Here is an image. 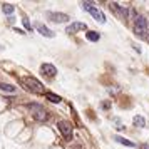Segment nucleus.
Instances as JSON below:
<instances>
[{
    "mask_svg": "<svg viewBox=\"0 0 149 149\" xmlns=\"http://www.w3.org/2000/svg\"><path fill=\"white\" fill-rule=\"evenodd\" d=\"M111 8L114 10V14L121 15L122 19H127L129 17V7H122V5H117V3H111Z\"/></svg>",
    "mask_w": 149,
    "mask_h": 149,
    "instance_id": "6e6552de",
    "label": "nucleus"
},
{
    "mask_svg": "<svg viewBox=\"0 0 149 149\" xmlns=\"http://www.w3.org/2000/svg\"><path fill=\"white\" fill-rule=\"evenodd\" d=\"M47 17L55 24H61V22H67L70 20V17L67 14H61V12H47Z\"/></svg>",
    "mask_w": 149,
    "mask_h": 149,
    "instance_id": "423d86ee",
    "label": "nucleus"
},
{
    "mask_svg": "<svg viewBox=\"0 0 149 149\" xmlns=\"http://www.w3.org/2000/svg\"><path fill=\"white\" fill-rule=\"evenodd\" d=\"M148 20H146V17H142V15H134V34L137 37H141L144 39L146 35H148Z\"/></svg>",
    "mask_w": 149,
    "mask_h": 149,
    "instance_id": "f257e3e1",
    "label": "nucleus"
},
{
    "mask_svg": "<svg viewBox=\"0 0 149 149\" xmlns=\"http://www.w3.org/2000/svg\"><path fill=\"white\" fill-rule=\"evenodd\" d=\"M82 5H84V10H87L89 14L92 15L99 24H106V15H104V12H101L99 8H95L94 5H92V3H89V2H84Z\"/></svg>",
    "mask_w": 149,
    "mask_h": 149,
    "instance_id": "7ed1b4c3",
    "label": "nucleus"
},
{
    "mask_svg": "<svg viewBox=\"0 0 149 149\" xmlns=\"http://www.w3.org/2000/svg\"><path fill=\"white\" fill-rule=\"evenodd\" d=\"M0 89L5 91V92H15V91H17L15 86H12V84H5V82H0Z\"/></svg>",
    "mask_w": 149,
    "mask_h": 149,
    "instance_id": "4468645a",
    "label": "nucleus"
},
{
    "mask_svg": "<svg viewBox=\"0 0 149 149\" xmlns=\"http://www.w3.org/2000/svg\"><path fill=\"white\" fill-rule=\"evenodd\" d=\"M136 127H144L146 126V119L142 117V116H134V119H132Z\"/></svg>",
    "mask_w": 149,
    "mask_h": 149,
    "instance_id": "ddd939ff",
    "label": "nucleus"
},
{
    "mask_svg": "<svg viewBox=\"0 0 149 149\" xmlns=\"http://www.w3.org/2000/svg\"><path fill=\"white\" fill-rule=\"evenodd\" d=\"M86 24H82V22H74V24H70L67 29H65V32L67 34H75V32H79V30H86Z\"/></svg>",
    "mask_w": 149,
    "mask_h": 149,
    "instance_id": "1a4fd4ad",
    "label": "nucleus"
},
{
    "mask_svg": "<svg viewBox=\"0 0 149 149\" xmlns=\"http://www.w3.org/2000/svg\"><path fill=\"white\" fill-rule=\"evenodd\" d=\"M47 99H49L50 102H54V104H59V102L62 101V97H61V95L52 94V92H47Z\"/></svg>",
    "mask_w": 149,
    "mask_h": 149,
    "instance_id": "dca6fc26",
    "label": "nucleus"
},
{
    "mask_svg": "<svg viewBox=\"0 0 149 149\" xmlns=\"http://www.w3.org/2000/svg\"><path fill=\"white\" fill-rule=\"evenodd\" d=\"M27 109H29V111H32L34 117H35L39 122H45V121L49 119V112L45 111V107H44L42 104H37V102H34V104H29Z\"/></svg>",
    "mask_w": 149,
    "mask_h": 149,
    "instance_id": "f03ea898",
    "label": "nucleus"
},
{
    "mask_svg": "<svg viewBox=\"0 0 149 149\" xmlns=\"http://www.w3.org/2000/svg\"><path fill=\"white\" fill-rule=\"evenodd\" d=\"M102 107H104V109H109V107H111V104H109V102H102Z\"/></svg>",
    "mask_w": 149,
    "mask_h": 149,
    "instance_id": "a211bd4d",
    "label": "nucleus"
},
{
    "mask_svg": "<svg viewBox=\"0 0 149 149\" xmlns=\"http://www.w3.org/2000/svg\"><path fill=\"white\" fill-rule=\"evenodd\" d=\"M2 10H3V14L12 15L15 12V7L14 5H10V3H3V5H2Z\"/></svg>",
    "mask_w": 149,
    "mask_h": 149,
    "instance_id": "2eb2a0df",
    "label": "nucleus"
},
{
    "mask_svg": "<svg viewBox=\"0 0 149 149\" xmlns=\"http://www.w3.org/2000/svg\"><path fill=\"white\" fill-rule=\"evenodd\" d=\"M22 24H24V27L27 29L29 32L32 30V25H30V22H29V19H27V17H25V15H24V19H22Z\"/></svg>",
    "mask_w": 149,
    "mask_h": 149,
    "instance_id": "f3484780",
    "label": "nucleus"
},
{
    "mask_svg": "<svg viewBox=\"0 0 149 149\" xmlns=\"http://www.w3.org/2000/svg\"><path fill=\"white\" fill-rule=\"evenodd\" d=\"M35 29H37V32H40L44 37H54V35H55L54 32L47 27V25H44V24H40V22H37V24H35Z\"/></svg>",
    "mask_w": 149,
    "mask_h": 149,
    "instance_id": "9d476101",
    "label": "nucleus"
},
{
    "mask_svg": "<svg viewBox=\"0 0 149 149\" xmlns=\"http://www.w3.org/2000/svg\"><path fill=\"white\" fill-rule=\"evenodd\" d=\"M57 127H59L61 134L64 136L67 141H70V139H72V131H74V127H72V124H70L69 121H59Z\"/></svg>",
    "mask_w": 149,
    "mask_h": 149,
    "instance_id": "39448f33",
    "label": "nucleus"
},
{
    "mask_svg": "<svg viewBox=\"0 0 149 149\" xmlns=\"http://www.w3.org/2000/svg\"><path fill=\"white\" fill-rule=\"evenodd\" d=\"M141 149H149V144H144V146H142Z\"/></svg>",
    "mask_w": 149,
    "mask_h": 149,
    "instance_id": "6ab92c4d",
    "label": "nucleus"
},
{
    "mask_svg": "<svg viewBox=\"0 0 149 149\" xmlns=\"http://www.w3.org/2000/svg\"><path fill=\"white\" fill-rule=\"evenodd\" d=\"M114 141L119 142V144H124V146H127V148H134L136 146L132 141H129V139H126V137H121V136H114Z\"/></svg>",
    "mask_w": 149,
    "mask_h": 149,
    "instance_id": "9b49d317",
    "label": "nucleus"
},
{
    "mask_svg": "<svg viewBox=\"0 0 149 149\" xmlns=\"http://www.w3.org/2000/svg\"><path fill=\"white\" fill-rule=\"evenodd\" d=\"M24 84H25L29 87V91H32V92H37V94H42V92H44L42 82L37 81L35 77H25V79H24Z\"/></svg>",
    "mask_w": 149,
    "mask_h": 149,
    "instance_id": "20e7f679",
    "label": "nucleus"
},
{
    "mask_svg": "<svg viewBox=\"0 0 149 149\" xmlns=\"http://www.w3.org/2000/svg\"><path fill=\"white\" fill-rule=\"evenodd\" d=\"M40 74L45 75V77H55V75H57V69H55V65H52V64H42Z\"/></svg>",
    "mask_w": 149,
    "mask_h": 149,
    "instance_id": "0eeeda50",
    "label": "nucleus"
},
{
    "mask_svg": "<svg viewBox=\"0 0 149 149\" xmlns=\"http://www.w3.org/2000/svg\"><path fill=\"white\" fill-rule=\"evenodd\" d=\"M86 37H87V40H91V42H99L101 34H99V32H95V30H89L87 34H86Z\"/></svg>",
    "mask_w": 149,
    "mask_h": 149,
    "instance_id": "f8f14e48",
    "label": "nucleus"
}]
</instances>
